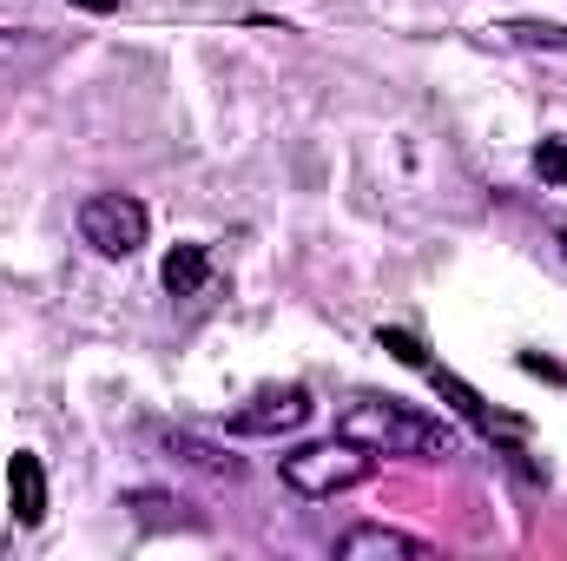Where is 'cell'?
I'll return each instance as SVG.
<instances>
[{
	"label": "cell",
	"instance_id": "cell-1",
	"mask_svg": "<svg viewBox=\"0 0 567 561\" xmlns=\"http://www.w3.org/2000/svg\"><path fill=\"white\" fill-rule=\"evenodd\" d=\"M337 436L363 442L370 456H449V442H455V429H449V422L416 417V410H403V404H383V397H363V404H350V410L337 417Z\"/></svg>",
	"mask_w": 567,
	"mask_h": 561
},
{
	"label": "cell",
	"instance_id": "cell-2",
	"mask_svg": "<svg viewBox=\"0 0 567 561\" xmlns=\"http://www.w3.org/2000/svg\"><path fill=\"white\" fill-rule=\"evenodd\" d=\"M278 469H284V482H290L297 496L323 502V496H343V489L370 482V476H377V456H370L363 442H350V436H330V442L290 449V456H284Z\"/></svg>",
	"mask_w": 567,
	"mask_h": 561
},
{
	"label": "cell",
	"instance_id": "cell-3",
	"mask_svg": "<svg viewBox=\"0 0 567 561\" xmlns=\"http://www.w3.org/2000/svg\"><path fill=\"white\" fill-rule=\"evenodd\" d=\"M377 344H383V350H390L396 364L423 370L429 384H435V390H442V397H449V404H455L462 417L475 422V429H482L488 442H495V436H502V442H522V436H528V422H522V417H502V410H488V404H482V397H475V390H468V384L455 377V370H442V364L429 357V350L416 344V337H410V330H390V324H383V330H377Z\"/></svg>",
	"mask_w": 567,
	"mask_h": 561
},
{
	"label": "cell",
	"instance_id": "cell-4",
	"mask_svg": "<svg viewBox=\"0 0 567 561\" xmlns=\"http://www.w3.org/2000/svg\"><path fill=\"white\" fill-rule=\"evenodd\" d=\"M152 232V212H145L133 192H93L80 205V238L100 252V258H133Z\"/></svg>",
	"mask_w": 567,
	"mask_h": 561
},
{
	"label": "cell",
	"instance_id": "cell-5",
	"mask_svg": "<svg viewBox=\"0 0 567 561\" xmlns=\"http://www.w3.org/2000/svg\"><path fill=\"white\" fill-rule=\"evenodd\" d=\"M310 390H258L251 404H238L231 410V436H290V429H303L310 422Z\"/></svg>",
	"mask_w": 567,
	"mask_h": 561
},
{
	"label": "cell",
	"instance_id": "cell-6",
	"mask_svg": "<svg viewBox=\"0 0 567 561\" xmlns=\"http://www.w3.org/2000/svg\"><path fill=\"white\" fill-rule=\"evenodd\" d=\"M337 561H429V542L403 536V529H383V522H363V529L337 536Z\"/></svg>",
	"mask_w": 567,
	"mask_h": 561
},
{
	"label": "cell",
	"instance_id": "cell-7",
	"mask_svg": "<svg viewBox=\"0 0 567 561\" xmlns=\"http://www.w3.org/2000/svg\"><path fill=\"white\" fill-rule=\"evenodd\" d=\"M7 509H13V522L20 529H40L47 522V469H40V456H7Z\"/></svg>",
	"mask_w": 567,
	"mask_h": 561
},
{
	"label": "cell",
	"instance_id": "cell-8",
	"mask_svg": "<svg viewBox=\"0 0 567 561\" xmlns=\"http://www.w3.org/2000/svg\"><path fill=\"white\" fill-rule=\"evenodd\" d=\"M158 278H165V290H172V297H192V290H205V278H212V258H205V245H172V252H165V265H158Z\"/></svg>",
	"mask_w": 567,
	"mask_h": 561
},
{
	"label": "cell",
	"instance_id": "cell-9",
	"mask_svg": "<svg viewBox=\"0 0 567 561\" xmlns=\"http://www.w3.org/2000/svg\"><path fill=\"white\" fill-rule=\"evenodd\" d=\"M172 456H185L192 469H212V476H231V482L245 476V462H238V456H218V449H212V442H198V436H172Z\"/></svg>",
	"mask_w": 567,
	"mask_h": 561
},
{
	"label": "cell",
	"instance_id": "cell-10",
	"mask_svg": "<svg viewBox=\"0 0 567 561\" xmlns=\"http://www.w3.org/2000/svg\"><path fill=\"white\" fill-rule=\"evenodd\" d=\"M502 33L515 47H535V53H567V27H555V20H508Z\"/></svg>",
	"mask_w": 567,
	"mask_h": 561
},
{
	"label": "cell",
	"instance_id": "cell-11",
	"mask_svg": "<svg viewBox=\"0 0 567 561\" xmlns=\"http://www.w3.org/2000/svg\"><path fill=\"white\" fill-rule=\"evenodd\" d=\"M535 172H542L548 185H567V140H542L535 145Z\"/></svg>",
	"mask_w": 567,
	"mask_h": 561
},
{
	"label": "cell",
	"instance_id": "cell-12",
	"mask_svg": "<svg viewBox=\"0 0 567 561\" xmlns=\"http://www.w3.org/2000/svg\"><path fill=\"white\" fill-rule=\"evenodd\" d=\"M66 7H80V13H120V0H66Z\"/></svg>",
	"mask_w": 567,
	"mask_h": 561
}]
</instances>
